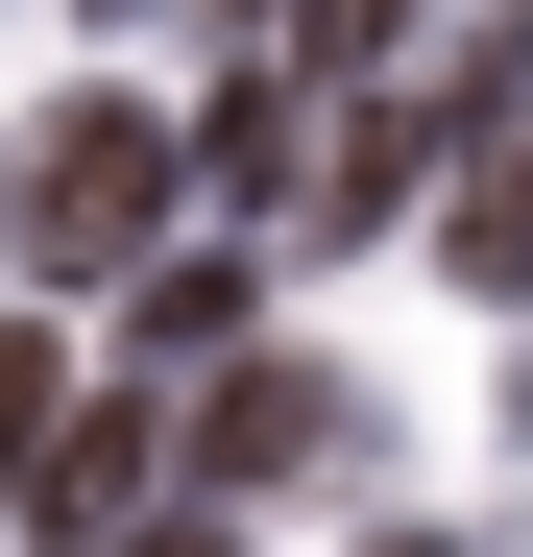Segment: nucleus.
Listing matches in <instances>:
<instances>
[{"instance_id": "20e7f679", "label": "nucleus", "mask_w": 533, "mask_h": 557, "mask_svg": "<svg viewBox=\"0 0 533 557\" xmlns=\"http://www.w3.org/2000/svg\"><path fill=\"white\" fill-rule=\"evenodd\" d=\"M436 267H461L485 315H533V122H485V146H461V195H436Z\"/></svg>"}, {"instance_id": "f257e3e1", "label": "nucleus", "mask_w": 533, "mask_h": 557, "mask_svg": "<svg viewBox=\"0 0 533 557\" xmlns=\"http://www.w3.org/2000/svg\"><path fill=\"white\" fill-rule=\"evenodd\" d=\"M170 170H195V146H170L146 73L49 98L25 146H0V267H49V292H98V267H122V292H146V267H170Z\"/></svg>"}, {"instance_id": "39448f33", "label": "nucleus", "mask_w": 533, "mask_h": 557, "mask_svg": "<svg viewBox=\"0 0 533 557\" xmlns=\"http://www.w3.org/2000/svg\"><path fill=\"white\" fill-rule=\"evenodd\" d=\"M412 25H436V0H292V73H315V98H388Z\"/></svg>"}, {"instance_id": "7ed1b4c3", "label": "nucleus", "mask_w": 533, "mask_h": 557, "mask_svg": "<svg viewBox=\"0 0 533 557\" xmlns=\"http://www.w3.org/2000/svg\"><path fill=\"white\" fill-rule=\"evenodd\" d=\"M170 460H195V412H73V436H49V485H25V533H146Z\"/></svg>"}, {"instance_id": "0eeeda50", "label": "nucleus", "mask_w": 533, "mask_h": 557, "mask_svg": "<svg viewBox=\"0 0 533 557\" xmlns=\"http://www.w3.org/2000/svg\"><path fill=\"white\" fill-rule=\"evenodd\" d=\"M49 436H73V412H49V339H0V533H25V485H49Z\"/></svg>"}, {"instance_id": "423d86ee", "label": "nucleus", "mask_w": 533, "mask_h": 557, "mask_svg": "<svg viewBox=\"0 0 533 557\" xmlns=\"http://www.w3.org/2000/svg\"><path fill=\"white\" fill-rule=\"evenodd\" d=\"M170 363H243V267H146V388Z\"/></svg>"}, {"instance_id": "6e6552de", "label": "nucleus", "mask_w": 533, "mask_h": 557, "mask_svg": "<svg viewBox=\"0 0 533 557\" xmlns=\"http://www.w3.org/2000/svg\"><path fill=\"white\" fill-rule=\"evenodd\" d=\"M98 25H146V0H98Z\"/></svg>"}, {"instance_id": "f03ea898", "label": "nucleus", "mask_w": 533, "mask_h": 557, "mask_svg": "<svg viewBox=\"0 0 533 557\" xmlns=\"http://www.w3.org/2000/svg\"><path fill=\"white\" fill-rule=\"evenodd\" d=\"M364 460V388H339L315 339H266V363H219L195 388V509H266V485H339Z\"/></svg>"}]
</instances>
